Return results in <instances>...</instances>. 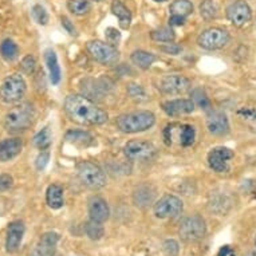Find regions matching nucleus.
Returning a JSON list of instances; mask_svg holds the SVG:
<instances>
[{
  "label": "nucleus",
  "mask_w": 256,
  "mask_h": 256,
  "mask_svg": "<svg viewBox=\"0 0 256 256\" xmlns=\"http://www.w3.org/2000/svg\"><path fill=\"white\" fill-rule=\"evenodd\" d=\"M86 48L92 58L105 66L116 64L120 59V52L116 46H112L109 43L101 42V40H92L86 44Z\"/></svg>",
  "instance_id": "nucleus-7"
},
{
  "label": "nucleus",
  "mask_w": 256,
  "mask_h": 256,
  "mask_svg": "<svg viewBox=\"0 0 256 256\" xmlns=\"http://www.w3.org/2000/svg\"><path fill=\"white\" fill-rule=\"evenodd\" d=\"M160 50L162 51V52H165V54L177 55V54H180L182 48H181V46L176 44V43L168 42V43H165V44H162V46H160Z\"/></svg>",
  "instance_id": "nucleus-42"
},
{
  "label": "nucleus",
  "mask_w": 256,
  "mask_h": 256,
  "mask_svg": "<svg viewBox=\"0 0 256 256\" xmlns=\"http://www.w3.org/2000/svg\"><path fill=\"white\" fill-rule=\"evenodd\" d=\"M94 2H102V0H94Z\"/></svg>",
  "instance_id": "nucleus-51"
},
{
  "label": "nucleus",
  "mask_w": 256,
  "mask_h": 256,
  "mask_svg": "<svg viewBox=\"0 0 256 256\" xmlns=\"http://www.w3.org/2000/svg\"><path fill=\"white\" fill-rule=\"evenodd\" d=\"M112 11H113L114 15L118 18L121 28L128 30L130 27L132 14L129 10L126 8L125 4L122 3L121 0H114L113 4H112Z\"/></svg>",
  "instance_id": "nucleus-22"
},
{
  "label": "nucleus",
  "mask_w": 256,
  "mask_h": 256,
  "mask_svg": "<svg viewBox=\"0 0 256 256\" xmlns=\"http://www.w3.org/2000/svg\"><path fill=\"white\" fill-rule=\"evenodd\" d=\"M154 114L148 110H140L129 114H122L117 118V128L124 133H140V132L149 130L154 125Z\"/></svg>",
  "instance_id": "nucleus-3"
},
{
  "label": "nucleus",
  "mask_w": 256,
  "mask_h": 256,
  "mask_svg": "<svg viewBox=\"0 0 256 256\" xmlns=\"http://www.w3.org/2000/svg\"><path fill=\"white\" fill-rule=\"evenodd\" d=\"M150 38L153 39L154 42L168 43L174 40L176 34H174V31H173L172 28H169V27H162V28L153 31V32L150 34Z\"/></svg>",
  "instance_id": "nucleus-31"
},
{
  "label": "nucleus",
  "mask_w": 256,
  "mask_h": 256,
  "mask_svg": "<svg viewBox=\"0 0 256 256\" xmlns=\"http://www.w3.org/2000/svg\"><path fill=\"white\" fill-rule=\"evenodd\" d=\"M44 60H46L47 68L50 72V80L52 84H58L60 82V68L58 64V58L54 50H46L44 52Z\"/></svg>",
  "instance_id": "nucleus-20"
},
{
  "label": "nucleus",
  "mask_w": 256,
  "mask_h": 256,
  "mask_svg": "<svg viewBox=\"0 0 256 256\" xmlns=\"http://www.w3.org/2000/svg\"><path fill=\"white\" fill-rule=\"evenodd\" d=\"M124 152L128 158L138 160V161H145V160H152L157 153V149L149 141H142V140H133L126 144L124 148Z\"/></svg>",
  "instance_id": "nucleus-10"
},
{
  "label": "nucleus",
  "mask_w": 256,
  "mask_h": 256,
  "mask_svg": "<svg viewBox=\"0 0 256 256\" xmlns=\"http://www.w3.org/2000/svg\"><path fill=\"white\" fill-rule=\"evenodd\" d=\"M132 62L142 70H148L156 62V55L144 50H137L132 54Z\"/></svg>",
  "instance_id": "nucleus-23"
},
{
  "label": "nucleus",
  "mask_w": 256,
  "mask_h": 256,
  "mask_svg": "<svg viewBox=\"0 0 256 256\" xmlns=\"http://www.w3.org/2000/svg\"><path fill=\"white\" fill-rule=\"evenodd\" d=\"M230 42V34L226 30L212 27L206 31H202L198 35V46L202 47L204 50H220L224 46H227Z\"/></svg>",
  "instance_id": "nucleus-8"
},
{
  "label": "nucleus",
  "mask_w": 256,
  "mask_h": 256,
  "mask_svg": "<svg viewBox=\"0 0 256 256\" xmlns=\"http://www.w3.org/2000/svg\"><path fill=\"white\" fill-rule=\"evenodd\" d=\"M196 138V130L190 125H178V140L182 146H190Z\"/></svg>",
  "instance_id": "nucleus-27"
},
{
  "label": "nucleus",
  "mask_w": 256,
  "mask_h": 256,
  "mask_svg": "<svg viewBox=\"0 0 256 256\" xmlns=\"http://www.w3.org/2000/svg\"><path fill=\"white\" fill-rule=\"evenodd\" d=\"M182 202L173 194H165L153 206V214L158 218H176L182 212Z\"/></svg>",
  "instance_id": "nucleus-9"
},
{
  "label": "nucleus",
  "mask_w": 256,
  "mask_h": 256,
  "mask_svg": "<svg viewBox=\"0 0 256 256\" xmlns=\"http://www.w3.org/2000/svg\"><path fill=\"white\" fill-rule=\"evenodd\" d=\"M162 251H164L165 256H178L180 247H178V243L176 240L169 239L165 240L164 244H162Z\"/></svg>",
  "instance_id": "nucleus-38"
},
{
  "label": "nucleus",
  "mask_w": 256,
  "mask_h": 256,
  "mask_svg": "<svg viewBox=\"0 0 256 256\" xmlns=\"http://www.w3.org/2000/svg\"><path fill=\"white\" fill-rule=\"evenodd\" d=\"M35 117L34 106L24 102L20 105L14 106L4 117V128L11 133H20L28 129L32 125Z\"/></svg>",
  "instance_id": "nucleus-2"
},
{
  "label": "nucleus",
  "mask_w": 256,
  "mask_h": 256,
  "mask_svg": "<svg viewBox=\"0 0 256 256\" xmlns=\"http://www.w3.org/2000/svg\"><path fill=\"white\" fill-rule=\"evenodd\" d=\"M169 24L173 26V27H180V26H184L185 16H181V15H172L170 19H169Z\"/></svg>",
  "instance_id": "nucleus-45"
},
{
  "label": "nucleus",
  "mask_w": 256,
  "mask_h": 256,
  "mask_svg": "<svg viewBox=\"0 0 256 256\" xmlns=\"http://www.w3.org/2000/svg\"><path fill=\"white\" fill-rule=\"evenodd\" d=\"M231 208V202L226 196H216L210 202V210L218 214H227Z\"/></svg>",
  "instance_id": "nucleus-28"
},
{
  "label": "nucleus",
  "mask_w": 256,
  "mask_h": 256,
  "mask_svg": "<svg viewBox=\"0 0 256 256\" xmlns=\"http://www.w3.org/2000/svg\"><path fill=\"white\" fill-rule=\"evenodd\" d=\"M14 184V178L12 176H10V174H0V192H4L7 189H10L12 186Z\"/></svg>",
  "instance_id": "nucleus-43"
},
{
  "label": "nucleus",
  "mask_w": 256,
  "mask_h": 256,
  "mask_svg": "<svg viewBox=\"0 0 256 256\" xmlns=\"http://www.w3.org/2000/svg\"><path fill=\"white\" fill-rule=\"evenodd\" d=\"M153 2H157V3H162V2H166V0H153Z\"/></svg>",
  "instance_id": "nucleus-50"
},
{
  "label": "nucleus",
  "mask_w": 256,
  "mask_h": 256,
  "mask_svg": "<svg viewBox=\"0 0 256 256\" xmlns=\"http://www.w3.org/2000/svg\"><path fill=\"white\" fill-rule=\"evenodd\" d=\"M23 149V141L20 138H7L0 141V161L7 162L20 154Z\"/></svg>",
  "instance_id": "nucleus-18"
},
{
  "label": "nucleus",
  "mask_w": 256,
  "mask_h": 256,
  "mask_svg": "<svg viewBox=\"0 0 256 256\" xmlns=\"http://www.w3.org/2000/svg\"><path fill=\"white\" fill-rule=\"evenodd\" d=\"M84 231H86V235L88 236V239L92 240H101L105 235V228L102 226V222H96V220H92L90 218L88 222H86V226H84Z\"/></svg>",
  "instance_id": "nucleus-26"
},
{
  "label": "nucleus",
  "mask_w": 256,
  "mask_h": 256,
  "mask_svg": "<svg viewBox=\"0 0 256 256\" xmlns=\"http://www.w3.org/2000/svg\"><path fill=\"white\" fill-rule=\"evenodd\" d=\"M206 128L214 136H226L230 132L227 116L222 112H212L206 118Z\"/></svg>",
  "instance_id": "nucleus-16"
},
{
  "label": "nucleus",
  "mask_w": 256,
  "mask_h": 256,
  "mask_svg": "<svg viewBox=\"0 0 256 256\" xmlns=\"http://www.w3.org/2000/svg\"><path fill=\"white\" fill-rule=\"evenodd\" d=\"M47 206L52 210H59L62 208L64 202H63V189L60 185L52 184L47 188L46 192Z\"/></svg>",
  "instance_id": "nucleus-21"
},
{
  "label": "nucleus",
  "mask_w": 256,
  "mask_h": 256,
  "mask_svg": "<svg viewBox=\"0 0 256 256\" xmlns=\"http://www.w3.org/2000/svg\"><path fill=\"white\" fill-rule=\"evenodd\" d=\"M244 256H256V250H252V251L247 252Z\"/></svg>",
  "instance_id": "nucleus-49"
},
{
  "label": "nucleus",
  "mask_w": 256,
  "mask_h": 256,
  "mask_svg": "<svg viewBox=\"0 0 256 256\" xmlns=\"http://www.w3.org/2000/svg\"><path fill=\"white\" fill-rule=\"evenodd\" d=\"M153 202V194H150V190L148 188L138 189L134 194V202L137 206H148Z\"/></svg>",
  "instance_id": "nucleus-33"
},
{
  "label": "nucleus",
  "mask_w": 256,
  "mask_h": 256,
  "mask_svg": "<svg viewBox=\"0 0 256 256\" xmlns=\"http://www.w3.org/2000/svg\"><path fill=\"white\" fill-rule=\"evenodd\" d=\"M192 101L194 102V105H198V108L204 110H208L210 108V98L206 97V92L202 88H196L192 92Z\"/></svg>",
  "instance_id": "nucleus-35"
},
{
  "label": "nucleus",
  "mask_w": 256,
  "mask_h": 256,
  "mask_svg": "<svg viewBox=\"0 0 256 256\" xmlns=\"http://www.w3.org/2000/svg\"><path fill=\"white\" fill-rule=\"evenodd\" d=\"M234 150H231L230 148L218 146L214 148L208 153V165L212 170L218 173H224L230 170V160L234 158Z\"/></svg>",
  "instance_id": "nucleus-11"
},
{
  "label": "nucleus",
  "mask_w": 256,
  "mask_h": 256,
  "mask_svg": "<svg viewBox=\"0 0 256 256\" xmlns=\"http://www.w3.org/2000/svg\"><path fill=\"white\" fill-rule=\"evenodd\" d=\"M206 234V220L200 214H192L185 218L178 228V235L186 243L202 240Z\"/></svg>",
  "instance_id": "nucleus-4"
},
{
  "label": "nucleus",
  "mask_w": 256,
  "mask_h": 256,
  "mask_svg": "<svg viewBox=\"0 0 256 256\" xmlns=\"http://www.w3.org/2000/svg\"><path fill=\"white\" fill-rule=\"evenodd\" d=\"M35 64H36V60H35L34 56L32 55H27L20 62V70L24 72L26 76H31L35 70Z\"/></svg>",
  "instance_id": "nucleus-37"
},
{
  "label": "nucleus",
  "mask_w": 256,
  "mask_h": 256,
  "mask_svg": "<svg viewBox=\"0 0 256 256\" xmlns=\"http://www.w3.org/2000/svg\"><path fill=\"white\" fill-rule=\"evenodd\" d=\"M59 242V235L56 232H46L40 236L38 244L35 246L31 256H54L56 251V244Z\"/></svg>",
  "instance_id": "nucleus-15"
},
{
  "label": "nucleus",
  "mask_w": 256,
  "mask_h": 256,
  "mask_svg": "<svg viewBox=\"0 0 256 256\" xmlns=\"http://www.w3.org/2000/svg\"><path fill=\"white\" fill-rule=\"evenodd\" d=\"M200 14L204 19L210 20V19H214L218 16V7L212 0H204L200 4Z\"/></svg>",
  "instance_id": "nucleus-34"
},
{
  "label": "nucleus",
  "mask_w": 256,
  "mask_h": 256,
  "mask_svg": "<svg viewBox=\"0 0 256 256\" xmlns=\"http://www.w3.org/2000/svg\"><path fill=\"white\" fill-rule=\"evenodd\" d=\"M48 160H50V153L47 150H42V153L38 156V158H36V168L39 170H42V169L46 168V165L48 164Z\"/></svg>",
  "instance_id": "nucleus-44"
},
{
  "label": "nucleus",
  "mask_w": 256,
  "mask_h": 256,
  "mask_svg": "<svg viewBox=\"0 0 256 256\" xmlns=\"http://www.w3.org/2000/svg\"><path fill=\"white\" fill-rule=\"evenodd\" d=\"M160 88H161V90L165 94L180 96V94H184V92H186L190 88V82H189L188 78L174 74V76H165Z\"/></svg>",
  "instance_id": "nucleus-13"
},
{
  "label": "nucleus",
  "mask_w": 256,
  "mask_h": 256,
  "mask_svg": "<svg viewBox=\"0 0 256 256\" xmlns=\"http://www.w3.org/2000/svg\"><path fill=\"white\" fill-rule=\"evenodd\" d=\"M170 12H172V15L188 16L194 12V4L189 0H176L170 6Z\"/></svg>",
  "instance_id": "nucleus-29"
},
{
  "label": "nucleus",
  "mask_w": 256,
  "mask_h": 256,
  "mask_svg": "<svg viewBox=\"0 0 256 256\" xmlns=\"http://www.w3.org/2000/svg\"><path fill=\"white\" fill-rule=\"evenodd\" d=\"M6 210H7V204H6L4 198H0V216L4 214Z\"/></svg>",
  "instance_id": "nucleus-48"
},
{
  "label": "nucleus",
  "mask_w": 256,
  "mask_h": 256,
  "mask_svg": "<svg viewBox=\"0 0 256 256\" xmlns=\"http://www.w3.org/2000/svg\"><path fill=\"white\" fill-rule=\"evenodd\" d=\"M128 94L130 96V98L136 100V101H141L145 98V92H144V88L140 86V84H129V88H128Z\"/></svg>",
  "instance_id": "nucleus-40"
},
{
  "label": "nucleus",
  "mask_w": 256,
  "mask_h": 256,
  "mask_svg": "<svg viewBox=\"0 0 256 256\" xmlns=\"http://www.w3.org/2000/svg\"><path fill=\"white\" fill-rule=\"evenodd\" d=\"M240 118H243L244 121L252 122V124H256V110L250 109V108H242V109L238 112Z\"/></svg>",
  "instance_id": "nucleus-41"
},
{
  "label": "nucleus",
  "mask_w": 256,
  "mask_h": 256,
  "mask_svg": "<svg viewBox=\"0 0 256 256\" xmlns=\"http://www.w3.org/2000/svg\"><path fill=\"white\" fill-rule=\"evenodd\" d=\"M26 82L20 74L7 76L0 86V98L6 104H15L24 97Z\"/></svg>",
  "instance_id": "nucleus-6"
},
{
  "label": "nucleus",
  "mask_w": 256,
  "mask_h": 256,
  "mask_svg": "<svg viewBox=\"0 0 256 256\" xmlns=\"http://www.w3.org/2000/svg\"><path fill=\"white\" fill-rule=\"evenodd\" d=\"M227 18L232 24L242 27L251 20V8L244 0H236L227 8Z\"/></svg>",
  "instance_id": "nucleus-12"
},
{
  "label": "nucleus",
  "mask_w": 256,
  "mask_h": 256,
  "mask_svg": "<svg viewBox=\"0 0 256 256\" xmlns=\"http://www.w3.org/2000/svg\"><path fill=\"white\" fill-rule=\"evenodd\" d=\"M32 18L35 19V22L38 23V24L46 26L47 22H48V14L44 8H43L42 6H34V8H32Z\"/></svg>",
  "instance_id": "nucleus-36"
},
{
  "label": "nucleus",
  "mask_w": 256,
  "mask_h": 256,
  "mask_svg": "<svg viewBox=\"0 0 256 256\" xmlns=\"http://www.w3.org/2000/svg\"><path fill=\"white\" fill-rule=\"evenodd\" d=\"M162 110L169 117H178L192 113L194 110V102L192 100H173L162 104Z\"/></svg>",
  "instance_id": "nucleus-17"
},
{
  "label": "nucleus",
  "mask_w": 256,
  "mask_h": 256,
  "mask_svg": "<svg viewBox=\"0 0 256 256\" xmlns=\"http://www.w3.org/2000/svg\"><path fill=\"white\" fill-rule=\"evenodd\" d=\"M64 112L72 121L80 125H102L108 113L84 96H68L64 100Z\"/></svg>",
  "instance_id": "nucleus-1"
},
{
  "label": "nucleus",
  "mask_w": 256,
  "mask_h": 256,
  "mask_svg": "<svg viewBox=\"0 0 256 256\" xmlns=\"http://www.w3.org/2000/svg\"><path fill=\"white\" fill-rule=\"evenodd\" d=\"M105 36L108 43L112 44V46H116L121 40V32L117 28H114V27H109V28L105 30Z\"/></svg>",
  "instance_id": "nucleus-39"
},
{
  "label": "nucleus",
  "mask_w": 256,
  "mask_h": 256,
  "mask_svg": "<svg viewBox=\"0 0 256 256\" xmlns=\"http://www.w3.org/2000/svg\"><path fill=\"white\" fill-rule=\"evenodd\" d=\"M62 26L66 28V31H68V34L76 35V28H74V26H72V23L70 22V19H68V18H62Z\"/></svg>",
  "instance_id": "nucleus-46"
},
{
  "label": "nucleus",
  "mask_w": 256,
  "mask_h": 256,
  "mask_svg": "<svg viewBox=\"0 0 256 256\" xmlns=\"http://www.w3.org/2000/svg\"><path fill=\"white\" fill-rule=\"evenodd\" d=\"M0 55L2 58L7 60V62H12L18 58L19 55V48L18 44L14 42L12 39H4L2 44H0Z\"/></svg>",
  "instance_id": "nucleus-24"
},
{
  "label": "nucleus",
  "mask_w": 256,
  "mask_h": 256,
  "mask_svg": "<svg viewBox=\"0 0 256 256\" xmlns=\"http://www.w3.org/2000/svg\"><path fill=\"white\" fill-rule=\"evenodd\" d=\"M66 140L68 142L82 145V146H88L92 144V137L88 132L84 130H68L66 133Z\"/></svg>",
  "instance_id": "nucleus-25"
},
{
  "label": "nucleus",
  "mask_w": 256,
  "mask_h": 256,
  "mask_svg": "<svg viewBox=\"0 0 256 256\" xmlns=\"http://www.w3.org/2000/svg\"><path fill=\"white\" fill-rule=\"evenodd\" d=\"M80 181L90 189H101L106 185V176L98 165L92 161H82L76 166Z\"/></svg>",
  "instance_id": "nucleus-5"
},
{
  "label": "nucleus",
  "mask_w": 256,
  "mask_h": 256,
  "mask_svg": "<svg viewBox=\"0 0 256 256\" xmlns=\"http://www.w3.org/2000/svg\"><path fill=\"white\" fill-rule=\"evenodd\" d=\"M255 246H256V238H255Z\"/></svg>",
  "instance_id": "nucleus-52"
},
{
  "label": "nucleus",
  "mask_w": 256,
  "mask_h": 256,
  "mask_svg": "<svg viewBox=\"0 0 256 256\" xmlns=\"http://www.w3.org/2000/svg\"><path fill=\"white\" fill-rule=\"evenodd\" d=\"M51 140H52V136H51L50 128H44L34 137V145L40 150H47L51 145Z\"/></svg>",
  "instance_id": "nucleus-30"
},
{
  "label": "nucleus",
  "mask_w": 256,
  "mask_h": 256,
  "mask_svg": "<svg viewBox=\"0 0 256 256\" xmlns=\"http://www.w3.org/2000/svg\"><path fill=\"white\" fill-rule=\"evenodd\" d=\"M68 8L74 15H84L90 11V4L88 0H68Z\"/></svg>",
  "instance_id": "nucleus-32"
},
{
  "label": "nucleus",
  "mask_w": 256,
  "mask_h": 256,
  "mask_svg": "<svg viewBox=\"0 0 256 256\" xmlns=\"http://www.w3.org/2000/svg\"><path fill=\"white\" fill-rule=\"evenodd\" d=\"M26 227L23 222L20 220H15V222H10L8 228H7V239H6V250L10 254H14L19 250L24 236Z\"/></svg>",
  "instance_id": "nucleus-14"
},
{
  "label": "nucleus",
  "mask_w": 256,
  "mask_h": 256,
  "mask_svg": "<svg viewBox=\"0 0 256 256\" xmlns=\"http://www.w3.org/2000/svg\"><path fill=\"white\" fill-rule=\"evenodd\" d=\"M231 254H232L231 248L228 247V246H224V247H222L220 250H218V256H230Z\"/></svg>",
  "instance_id": "nucleus-47"
},
{
  "label": "nucleus",
  "mask_w": 256,
  "mask_h": 256,
  "mask_svg": "<svg viewBox=\"0 0 256 256\" xmlns=\"http://www.w3.org/2000/svg\"><path fill=\"white\" fill-rule=\"evenodd\" d=\"M110 210L108 202L101 198H92L88 202V216L92 220L100 222H105L109 218Z\"/></svg>",
  "instance_id": "nucleus-19"
}]
</instances>
